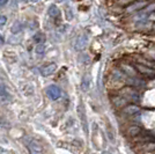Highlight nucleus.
<instances>
[{
	"label": "nucleus",
	"mask_w": 155,
	"mask_h": 154,
	"mask_svg": "<svg viewBox=\"0 0 155 154\" xmlns=\"http://www.w3.org/2000/svg\"><path fill=\"white\" fill-rule=\"evenodd\" d=\"M138 132H139V129L138 128H132L130 130V133H131V135H137Z\"/></svg>",
	"instance_id": "obj_19"
},
{
	"label": "nucleus",
	"mask_w": 155,
	"mask_h": 154,
	"mask_svg": "<svg viewBox=\"0 0 155 154\" xmlns=\"http://www.w3.org/2000/svg\"><path fill=\"white\" fill-rule=\"evenodd\" d=\"M129 84L134 85V86H143V81L139 80V79H133V78H130L129 79Z\"/></svg>",
	"instance_id": "obj_15"
},
{
	"label": "nucleus",
	"mask_w": 155,
	"mask_h": 154,
	"mask_svg": "<svg viewBox=\"0 0 155 154\" xmlns=\"http://www.w3.org/2000/svg\"><path fill=\"white\" fill-rule=\"evenodd\" d=\"M120 95L124 96L126 100H132V101H139V94L132 88H124L120 92Z\"/></svg>",
	"instance_id": "obj_4"
},
{
	"label": "nucleus",
	"mask_w": 155,
	"mask_h": 154,
	"mask_svg": "<svg viewBox=\"0 0 155 154\" xmlns=\"http://www.w3.org/2000/svg\"><path fill=\"white\" fill-rule=\"evenodd\" d=\"M28 147H29V151H30V153L31 154H45L44 152V149L42 147V145L39 144L38 141L34 140H29L28 142Z\"/></svg>",
	"instance_id": "obj_3"
},
{
	"label": "nucleus",
	"mask_w": 155,
	"mask_h": 154,
	"mask_svg": "<svg viewBox=\"0 0 155 154\" xmlns=\"http://www.w3.org/2000/svg\"><path fill=\"white\" fill-rule=\"evenodd\" d=\"M102 154H114V153H112V152H110V151H103Z\"/></svg>",
	"instance_id": "obj_21"
},
{
	"label": "nucleus",
	"mask_w": 155,
	"mask_h": 154,
	"mask_svg": "<svg viewBox=\"0 0 155 154\" xmlns=\"http://www.w3.org/2000/svg\"><path fill=\"white\" fill-rule=\"evenodd\" d=\"M2 44H4V38H2L1 36H0V46H1Z\"/></svg>",
	"instance_id": "obj_22"
},
{
	"label": "nucleus",
	"mask_w": 155,
	"mask_h": 154,
	"mask_svg": "<svg viewBox=\"0 0 155 154\" xmlns=\"http://www.w3.org/2000/svg\"><path fill=\"white\" fill-rule=\"evenodd\" d=\"M89 82H91V80H89V75H86V77H84V79H82V89L84 90H88V88H89Z\"/></svg>",
	"instance_id": "obj_14"
},
{
	"label": "nucleus",
	"mask_w": 155,
	"mask_h": 154,
	"mask_svg": "<svg viewBox=\"0 0 155 154\" xmlns=\"http://www.w3.org/2000/svg\"><path fill=\"white\" fill-rule=\"evenodd\" d=\"M7 22V18L5 15H0V28H2V27L6 25Z\"/></svg>",
	"instance_id": "obj_18"
},
{
	"label": "nucleus",
	"mask_w": 155,
	"mask_h": 154,
	"mask_svg": "<svg viewBox=\"0 0 155 154\" xmlns=\"http://www.w3.org/2000/svg\"><path fill=\"white\" fill-rule=\"evenodd\" d=\"M32 39H34L37 44H42V43H44V41H45V36H44L43 32H36V34L32 36Z\"/></svg>",
	"instance_id": "obj_11"
},
{
	"label": "nucleus",
	"mask_w": 155,
	"mask_h": 154,
	"mask_svg": "<svg viewBox=\"0 0 155 154\" xmlns=\"http://www.w3.org/2000/svg\"><path fill=\"white\" fill-rule=\"evenodd\" d=\"M46 95L50 97L51 100H58L59 97L61 96V90L58 86L56 85H50L46 88Z\"/></svg>",
	"instance_id": "obj_2"
},
{
	"label": "nucleus",
	"mask_w": 155,
	"mask_h": 154,
	"mask_svg": "<svg viewBox=\"0 0 155 154\" xmlns=\"http://www.w3.org/2000/svg\"><path fill=\"white\" fill-rule=\"evenodd\" d=\"M22 28H23V25L21 22H19V21H15L14 25L12 26V28H11V32H13V34H19L22 30Z\"/></svg>",
	"instance_id": "obj_12"
},
{
	"label": "nucleus",
	"mask_w": 155,
	"mask_h": 154,
	"mask_svg": "<svg viewBox=\"0 0 155 154\" xmlns=\"http://www.w3.org/2000/svg\"><path fill=\"white\" fill-rule=\"evenodd\" d=\"M48 14L51 18H58L59 15H60V11H59V8L56 5H51V6L49 7V9H48Z\"/></svg>",
	"instance_id": "obj_8"
},
{
	"label": "nucleus",
	"mask_w": 155,
	"mask_h": 154,
	"mask_svg": "<svg viewBox=\"0 0 155 154\" xmlns=\"http://www.w3.org/2000/svg\"><path fill=\"white\" fill-rule=\"evenodd\" d=\"M146 151L155 154V144H150V145H148V146H146Z\"/></svg>",
	"instance_id": "obj_17"
},
{
	"label": "nucleus",
	"mask_w": 155,
	"mask_h": 154,
	"mask_svg": "<svg viewBox=\"0 0 155 154\" xmlns=\"http://www.w3.org/2000/svg\"><path fill=\"white\" fill-rule=\"evenodd\" d=\"M137 67H138V70L140 71L141 73L146 74V75H148V77H154V75H155V71L152 70V69H148V67L142 66V65H138Z\"/></svg>",
	"instance_id": "obj_6"
},
{
	"label": "nucleus",
	"mask_w": 155,
	"mask_h": 154,
	"mask_svg": "<svg viewBox=\"0 0 155 154\" xmlns=\"http://www.w3.org/2000/svg\"><path fill=\"white\" fill-rule=\"evenodd\" d=\"M78 112H79V115L81 117V122H82V125H84V131L88 132V129H87V119H86V115H84V109L81 105H79Z\"/></svg>",
	"instance_id": "obj_7"
},
{
	"label": "nucleus",
	"mask_w": 155,
	"mask_h": 154,
	"mask_svg": "<svg viewBox=\"0 0 155 154\" xmlns=\"http://www.w3.org/2000/svg\"><path fill=\"white\" fill-rule=\"evenodd\" d=\"M149 19L152 20V19H155V13H153L152 14V15H150V16H149Z\"/></svg>",
	"instance_id": "obj_23"
},
{
	"label": "nucleus",
	"mask_w": 155,
	"mask_h": 154,
	"mask_svg": "<svg viewBox=\"0 0 155 154\" xmlns=\"http://www.w3.org/2000/svg\"><path fill=\"white\" fill-rule=\"evenodd\" d=\"M35 52H36V55H38V56H42V55H44V52H45V45L43 44H37L36 45V49H35Z\"/></svg>",
	"instance_id": "obj_13"
},
{
	"label": "nucleus",
	"mask_w": 155,
	"mask_h": 154,
	"mask_svg": "<svg viewBox=\"0 0 155 154\" xmlns=\"http://www.w3.org/2000/svg\"><path fill=\"white\" fill-rule=\"evenodd\" d=\"M7 95V92H6V88H5V86L0 82V97L2 96H6Z\"/></svg>",
	"instance_id": "obj_16"
},
{
	"label": "nucleus",
	"mask_w": 155,
	"mask_h": 154,
	"mask_svg": "<svg viewBox=\"0 0 155 154\" xmlns=\"http://www.w3.org/2000/svg\"><path fill=\"white\" fill-rule=\"evenodd\" d=\"M145 5H147L146 1H139V2H136V4H133L132 6L127 7V12H133V11H137V9H140V8H142Z\"/></svg>",
	"instance_id": "obj_10"
},
{
	"label": "nucleus",
	"mask_w": 155,
	"mask_h": 154,
	"mask_svg": "<svg viewBox=\"0 0 155 154\" xmlns=\"http://www.w3.org/2000/svg\"><path fill=\"white\" fill-rule=\"evenodd\" d=\"M7 2H8V0H0V7L5 6Z\"/></svg>",
	"instance_id": "obj_20"
},
{
	"label": "nucleus",
	"mask_w": 155,
	"mask_h": 154,
	"mask_svg": "<svg viewBox=\"0 0 155 154\" xmlns=\"http://www.w3.org/2000/svg\"><path fill=\"white\" fill-rule=\"evenodd\" d=\"M124 111L127 114V115H136L138 112H140V108L139 107H137V105H127Z\"/></svg>",
	"instance_id": "obj_9"
},
{
	"label": "nucleus",
	"mask_w": 155,
	"mask_h": 154,
	"mask_svg": "<svg viewBox=\"0 0 155 154\" xmlns=\"http://www.w3.org/2000/svg\"><path fill=\"white\" fill-rule=\"evenodd\" d=\"M21 1H23V2H28V1H30V0H21Z\"/></svg>",
	"instance_id": "obj_24"
},
{
	"label": "nucleus",
	"mask_w": 155,
	"mask_h": 154,
	"mask_svg": "<svg viewBox=\"0 0 155 154\" xmlns=\"http://www.w3.org/2000/svg\"><path fill=\"white\" fill-rule=\"evenodd\" d=\"M56 71H57V65L54 64V63H52V64H49V65H46V66H44V67L41 70V73H42L43 77H50L53 73H56Z\"/></svg>",
	"instance_id": "obj_5"
},
{
	"label": "nucleus",
	"mask_w": 155,
	"mask_h": 154,
	"mask_svg": "<svg viewBox=\"0 0 155 154\" xmlns=\"http://www.w3.org/2000/svg\"><path fill=\"white\" fill-rule=\"evenodd\" d=\"M88 42H89L88 36L86 34H81L74 41V48L77 50H84V49H86V46L88 45Z\"/></svg>",
	"instance_id": "obj_1"
}]
</instances>
